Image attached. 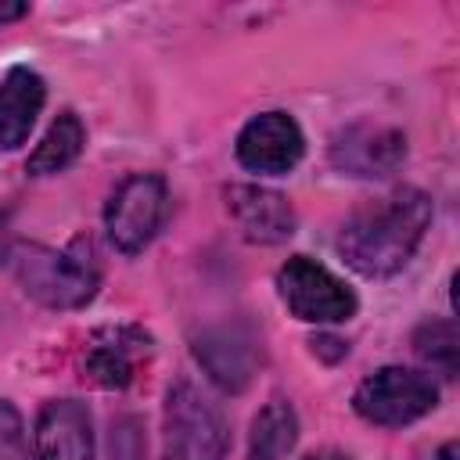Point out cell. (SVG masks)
I'll use <instances>...</instances> for the list:
<instances>
[{
    "label": "cell",
    "mask_w": 460,
    "mask_h": 460,
    "mask_svg": "<svg viewBox=\"0 0 460 460\" xmlns=\"http://www.w3.org/2000/svg\"><path fill=\"white\" fill-rule=\"evenodd\" d=\"M428 223L431 198L417 187H402L352 212L338 234V252L363 277H392L410 262Z\"/></svg>",
    "instance_id": "6da1fadb"
},
{
    "label": "cell",
    "mask_w": 460,
    "mask_h": 460,
    "mask_svg": "<svg viewBox=\"0 0 460 460\" xmlns=\"http://www.w3.org/2000/svg\"><path fill=\"white\" fill-rule=\"evenodd\" d=\"M25 295H32L43 305L54 309H75L86 305L101 284V262L93 252V241L75 237L68 248L54 252L43 244H18L7 252Z\"/></svg>",
    "instance_id": "7a4b0ae2"
},
{
    "label": "cell",
    "mask_w": 460,
    "mask_h": 460,
    "mask_svg": "<svg viewBox=\"0 0 460 460\" xmlns=\"http://www.w3.org/2000/svg\"><path fill=\"white\" fill-rule=\"evenodd\" d=\"M226 420L194 385L180 381L165 399V449L162 460H223Z\"/></svg>",
    "instance_id": "3957f363"
},
{
    "label": "cell",
    "mask_w": 460,
    "mask_h": 460,
    "mask_svg": "<svg viewBox=\"0 0 460 460\" xmlns=\"http://www.w3.org/2000/svg\"><path fill=\"white\" fill-rule=\"evenodd\" d=\"M438 402V388L428 374L406 367H381L374 370L352 395V406L363 420L381 428H402L424 417Z\"/></svg>",
    "instance_id": "277c9868"
},
{
    "label": "cell",
    "mask_w": 460,
    "mask_h": 460,
    "mask_svg": "<svg viewBox=\"0 0 460 460\" xmlns=\"http://www.w3.org/2000/svg\"><path fill=\"white\" fill-rule=\"evenodd\" d=\"M165 205H169V194H165L162 176L137 172V176L122 180L104 208V230H108L111 244L126 255L147 248L165 219Z\"/></svg>",
    "instance_id": "5b68a950"
},
{
    "label": "cell",
    "mask_w": 460,
    "mask_h": 460,
    "mask_svg": "<svg viewBox=\"0 0 460 460\" xmlns=\"http://www.w3.org/2000/svg\"><path fill=\"white\" fill-rule=\"evenodd\" d=\"M277 288L288 309L309 323H338L356 313V295L345 288V280L305 255H295L280 266Z\"/></svg>",
    "instance_id": "8992f818"
},
{
    "label": "cell",
    "mask_w": 460,
    "mask_h": 460,
    "mask_svg": "<svg viewBox=\"0 0 460 460\" xmlns=\"http://www.w3.org/2000/svg\"><path fill=\"white\" fill-rule=\"evenodd\" d=\"M302 129L284 111H262L255 115L241 137H237V162L259 176H280L298 165L302 158Z\"/></svg>",
    "instance_id": "52a82bcc"
},
{
    "label": "cell",
    "mask_w": 460,
    "mask_h": 460,
    "mask_svg": "<svg viewBox=\"0 0 460 460\" xmlns=\"http://www.w3.org/2000/svg\"><path fill=\"white\" fill-rule=\"evenodd\" d=\"M32 460H93V424L83 402H47L32 431Z\"/></svg>",
    "instance_id": "ba28073f"
},
{
    "label": "cell",
    "mask_w": 460,
    "mask_h": 460,
    "mask_svg": "<svg viewBox=\"0 0 460 460\" xmlns=\"http://www.w3.org/2000/svg\"><path fill=\"white\" fill-rule=\"evenodd\" d=\"M151 356V338L140 327H101L83 352V370L101 388H126L133 381L137 363Z\"/></svg>",
    "instance_id": "9c48e42d"
},
{
    "label": "cell",
    "mask_w": 460,
    "mask_h": 460,
    "mask_svg": "<svg viewBox=\"0 0 460 460\" xmlns=\"http://www.w3.org/2000/svg\"><path fill=\"white\" fill-rule=\"evenodd\" d=\"M331 155H334V165L352 172V176H388L402 162L406 140L395 129L352 126V129L338 133Z\"/></svg>",
    "instance_id": "30bf717a"
},
{
    "label": "cell",
    "mask_w": 460,
    "mask_h": 460,
    "mask_svg": "<svg viewBox=\"0 0 460 460\" xmlns=\"http://www.w3.org/2000/svg\"><path fill=\"white\" fill-rule=\"evenodd\" d=\"M226 208L234 212L237 226L244 230L248 241L259 244H280L295 234V212L284 194L266 190V187H230L226 190Z\"/></svg>",
    "instance_id": "8fae6325"
},
{
    "label": "cell",
    "mask_w": 460,
    "mask_h": 460,
    "mask_svg": "<svg viewBox=\"0 0 460 460\" xmlns=\"http://www.w3.org/2000/svg\"><path fill=\"white\" fill-rule=\"evenodd\" d=\"M43 97H47V90L36 72L11 68L4 75V83H0V147H18L29 137V129L43 108Z\"/></svg>",
    "instance_id": "7c38bea8"
},
{
    "label": "cell",
    "mask_w": 460,
    "mask_h": 460,
    "mask_svg": "<svg viewBox=\"0 0 460 460\" xmlns=\"http://www.w3.org/2000/svg\"><path fill=\"white\" fill-rule=\"evenodd\" d=\"M83 144H86L83 122H79L72 111H65V115H58V122L47 129V137L36 144V151L29 155L25 172H32V176L61 172V169H68V165L79 158Z\"/></svg>",
    "instance_id": "4fadbf2b"
},
{
    "label": "cell",
    "mask_w": 460,
    "mask_h": 460,
    "mask_svg": "<svg viewBox=\"0 0 460 460\" xmlns=\"http://www.w3.org/2000/svg\"><path fill=\"white\" fill-rule=\"evenodd\" d=\"M298 438V417L284 399H273L262 406V413L252 424V442H248V460H280L291 453Z\"/></svg>",
    "instance_id": "5bb4252c"
},
{
    "label": "cell",
    "mask_w": 460,
    "mask_h": 460,
    "mask_svg": "<svg viewBox=\"0 0 460 460\" xmlns=\"http://www.w3.org/2000/svg\"><path fill=\"white\" fill-rule=\"evenodd\" d=\"M198 352H219L223 359L208 363V374L226 385V388H241L248 381V370H252V349L244 341H237L234 334H208L205 341H198Z\"/></svg>",
    "instance_id": "9a60e30c"
},
{
    "label": "cell",
    "mask_w": 460,
    "mask_h": 460,
    "mask_svg": "<svg viewBox=\"0 0 460 460\" xmlns=\"http://www.w3.org/2000/svg\"><path fill=\"white\" fill-rule=\"evenodd\" d=\"M417 345V356L424 363H431L442 377H453L456 374V359H460V334H456V323L449 320H431L417 331L413 338Z\"/></svg>",
    "instance_id": "2e32d148"
},
{
    "label": "cell",
    "mask_w": 460,
    "mask_h": 460,
    "mask_svg": "<svg viewBox=\"0 0 460 460\" xmlns=\"http://www.w3.org/2000/svg\"><path fill=\"white\" fill-rule=\"evenodd\" d=\"M22 417L11 402L0 399V460H22Z\"/></svg>",
    "instance_id": "e0dca14e"
},
{
    "label": "cell",
    "mask_w": 460,
    "mask_h": 460,
    "mask_svg": "<svg viewBox=\"0 0 460 460\" xmlns=\"http://www.w3.org/2000/svg\"><path fill=\"white\" fill-rule=\"evenodd\" d=\"M29 7L25 4H0V22H14V18H22Z\"/></svg>",
    "instance_id": "ac0fdd59"
},
{
    "label": "cell",
    "mask_w": 460,
    "mask_h": 460,
    "mask_svg": "<svg viewBox=\"0 0 460 460\" xmlns=\"http://www.w3.org/2000/svg\"><path fill=\"white\" fill-rule=\"evenodd\" d=\"M305 460H349V456L338 453V449H323V453H313V456H305Z\"/></svg>",
    "instance_id": "d6986e66"
},
{
    "label": "cell",
    "mask_w": 460,
    "mask_h": 460,
    "mask_svg": "<svg viewBox=\"0 0 460 460\" xmlns=\"http://www.w3.org/2000/svg\"><path fill=\"white\" fill-rule=\"evenodd\" d=\"M456 453H460V449H456V442H446V446L438 449V460H456Z\"/></svg>",
    "instance_id": "ffe728a7"
}]
</instances>
